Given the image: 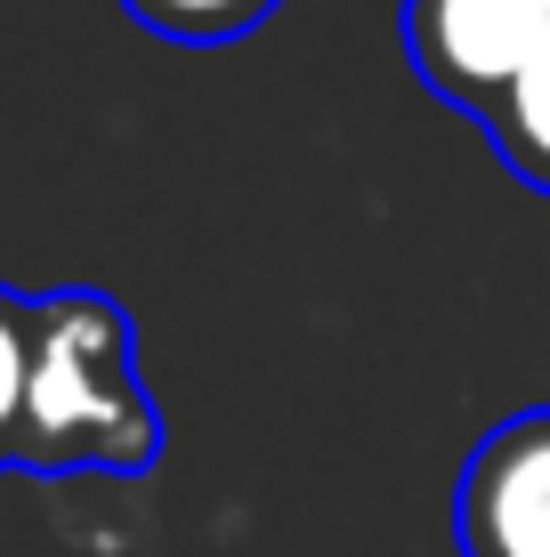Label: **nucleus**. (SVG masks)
Instances as JSON below:
<instances>
[{"label": "nucleus", "instance_id": "nucleus-4", "mask_svg": "<svg viewBox=\"0 0 550 557\" xmlns=\"http://www.w3.org/2000/svg\"><path fill=\"white\" fill-rule=\"evenodd\" d=\"M486 138H494V153L510 162V178H526V186H542V195H550V41L526 57L518 82L494 98Z\"/></svg>", "mask_w": 550, "mask_h": 557}, {"label": "nucleus", "instance_id": "nucleus-6", "mask_svg": "<svg viewBox=\"0 0 550 557\" xmlns=\"http://www.w3.org/2000/svg\"><path fill=\"white\" fill-rule=\"evenodd\" d=\"M25 372H33V299L0 283V469L16 460V429H25Z\"/></svg>", "mask_w": 550, "mask_h": 557}, {"label": "nucleus", "instance_id": "nucleus-2", "mask_svg": "<svg viewBox=\"0 0 550 557\" xmlns=\"http://www.w3.org/2000/svg\"><path fill=\"white\" fill-rule=\"evenodd\" d=\"M542 41H550V0H405L413 73L478 122Z\"/></svg>", "mask_w": 550, "mask_h": 557}, {"label": "nucleus", "instance_id": "nucleus-5", "mask_svg": "<svg viewBox=\"0 0 550 557\" xmlns=\"http://www.w3.org/2000/svg\"><path fill=\"white\" fill-rule=\"evenodd\" d=\"M122 9L138 16L146 33H162V41L211 49V41H235V33H252L259 16L276 9V0H122Z\"/></svg>", "mask_w": 550, "mask_h": 557}, {"label": "nucleus", "instance_id": "nucleus-3", "mask_svg": "<svg viewBox=\"0 0 550 557\" xmlns=\"http://www.w3.org/2000/svg\"><path fill=\"white\" fill-rule=\"evenodd\" d=\"M453 542L462 557H550V405L478 436L453 485Z\"/></svg>", "mask_w": 550, "mask_h": 557}, {"label": "nucleus", "instance_id": "nucleus-1", "mask_svg": "<svg viewBox=\"0 0 550 557\" xmlns=\"http://www.w3.org/2000/svg\"><path fill=\"white\" fill-rule=\"evenodd\" d=\"M162 453L155 396L138 380V332L106 292H41L33 299V372L25 429L9 469H113L138 476Z\"/></svg>", "mask_w": 550, "mask_h": 557}]
</instances>
